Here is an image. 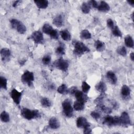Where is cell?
Masks as SVG:
<instances>
[{"mask_svg": "<svg viewBox=\"0 0 134 134\" xmlns=\"http://www.w3.org/2000/svg\"><path fill=\"white\" fill-rule=\"evenodd\" d=\"M74 46L73 53L75 55L81 56L85 53L90 51V49L82 42L80 41H74L73 42Z\"/></svg>", "mask_w": 134, "mask_h": 134, "instance_id": "obj_1", "label": "cell"}, {"mask_svg": "<svg viewBox=\"0 0 134 134\" xmlns=\"http://www.w3.org/2000/svg\"><path fill=\"white\" fill-rule=\"evenodd\" d=\"M21 115L24 118L29 120L41 117L40 113L38 110H30L27 108H24L21 109Z\"/></svg>", "mask_w": 134, "mask_h": 134, "instance_id": "obj_2", "label": "cell"}, {"mask_svg": "<svg viewBox=\"0 0 134 134\" xmlns=\"http://www.w3.org/2000/svg\"><path fill=\"white\" fill-rule=\"evenodd\" d=\"M10 23L12 27L16 30L19 34H24L26 32V27L21 21L16 19H12L10 20Z\"/></svg>", "mask_w": 134, "mask_h": 134, "instance_id": "obj_3", "label": "cell"}, {"mask_svg": "<svg viewBox=\"0 0 134 134\" xmlns=\"http://www.w3.org/2000/svg\"><path fill=\"white\" fill-rule=\"evenodd\" d=\"M63 113L67 117H71L73 116V109L71 106V102L69 99H66L64 100L62 104Z\"/></svg>", "mask_w": 134, "mask_h": 134, "instance_id": "obj_4", "label": "cell"}, {"mask_svg": "<svg viewBox=\"0 0 134 134\" xmlns=\"http://www.w3.org/2000/svg\"><path fill=\"white\" fill-rule=\"evenodd\" d=\"M103 124H106L108 126H114L120 125V118L118 116H111L107 115L104 117Z\"/></svg>", "mask_w": 134, "mask_h": 134, "instance_id": "obj_5", "label": "cell"}, {"mask_svg": "<svg viewBox=\"0 0 134 134\" xmlns=\"http://www.w3.org/2000/svg\"><path fill=\"white\" fill-rule=\"evenodd\" d=\"M53 65L58 69L63 72H66L68 69L69 63L67 60L60 58L54 62Z\"/></svg>", "mask_w": 134, "mask_h": 134, "instance_id": "obj_6", "label": "cell"}, {"mask_svg": "<svg viewBox=\"0 0 134 134\" xmlns=\"http://www.w3.org/2000/svg\"><path fill=\"white\" fill-rule=\"evenodd\" d=\"M21 79L24 83L27 84L29 86H31L32 82L34 81V73L30 71H26L22 75Z\"/></svg>", "mask_w": 134, "mask_h": 134, "instance_id": "obj_7", "label": "cell"}, {"mask_svg": "<svg viewBox=\"0 0 134 134\" xmlns=\"http://www.w3.org/2000/svg\"><path fill=\"white\" fill-rule=\"evenodd\" d=\"M119 118H120V125L124 127H127L131 125L130 117L127 112L126 111L122 112L120 117H119Z\"/></svg>", "mask_w": 134, "mask_h": 134, "instance_id": "obj_8", "label": "cell"}, {"mask_svg": "<svg viewBox=\"0 0 134 134\" xmlns=\"http://www.w3.org/2000/svg\"><path fill=\"white\" fill-rule=\"evenodd\" d=\"M31 38L33 41L37 44H41L44 41L43 34L40 31H35L32 32Z\"/></svg>", "mask_w": 134, "mask_h": 134, "instance_id": "obj_9", "label": "cell"}, {"mask_svg": "<svg viewBox=\"0 0 134 134\" xmlns=\"http://www.w3.org/2000/svg\"><path fill=\"white\" fill-rule=\"evenodd\" d=\"M76 126L78 128L84 129L90 128V124L84 117H79L76 120Z\"/></svg>", "mask_w": 134, "mask_h": 134, "instance_id": "obj_10", "label": "cell"}, {"mask_svg": "<svg viewBox=\"0 0 134 134\" xmlns=\"http://www.w3.org/2000/svg\"><path fill=\"white\" fill-rule=\"evenodd\" d=\"M10 94L14 103L17 105L19 104L22 96V93L18 92L17 90L14 88L12 90Z\"/></svg>", "mask_w": 134, "mask_h": 134, "instance_id": "obj_11", "label": "cell"}, {"mask_svg": "<svg viewBox=\"0 0 134 134\" xmlns=\"http://www.w3.org/2000/svg\"><path fill=\"white\" fill-rule=\"evenodd\" d=\"M1 57L2 58V60L4 62H8L9 59L11 55V52L9 49L5 48L1 49Z\"/></svg>", "mask_w": 134, "mask_h": 134, "instance_id": "obj_12", "label": "cell"}, {"mask_svg": "<svg viewBox=\"0 0 134 134\" xmlns=\"http://www.w3.org/2000/svg\"><path fill=\"white\" fill-rule=\"evenodd\" d=\"M74 95L75 98H76V100L83 102L84 103H85L87 101L88 98L87 95L85 94L84 93H83V92L80 91L79 90H77Z\"/></svg>", "mask_w": 134, "mask_h": 134, "instance_id": "obj_13", "label": "cell"}, {"mask_svg": "<svg viewBox=\"0 0 134 134\" xmlns=\"http://www.w3.org/2000/svg\"><path fill=\"white\" fill-rule=\"evenodd\" d=\"M48 124L49 127L52 129H57L60 127V122L55 117H52L49 119Z\"/></svg>", "mask_w": 134, "mask_h": 134, "instance_id": "obj_14", "label": "cell"}, {"mask_svg": "<svg viewBox=\"0 0 134 134\" xmlns=\"http://www.w3.org/2000/svg\"><path fill=\"white\" fill-rule=\"evenodd\" d=\"M106 77L108 81L111 84H115L117 83V79L115 74L113 72L111 71H108L106 73Z\"/></svg>", "mask_w": 134, "mask_h": 134, "instance_id": "obj_15", "label": "cell"}, {"mask_svg": "<svg viewBox=\"0 0 134 134\" xmlns=\"http://www.w3.org/2000/svg\"><path fill=\"white\" fill-rule=\"evenodd\" d=\"M53 24L57 27H61L63 25V17L62 15L56 16L53 20Z\"/></svg>", "mask_w": 134, "mask_h": 134, "instance_id": "obj_16", "label": "cell"}, {"mask_svg": "<svg viewBox=\"0 0 134 134\" xmlns=\"http://www.w3.org/2000/svg\"><path fill=\"white\" fill-rule=\"evenodd\" d=\"M97 8L100 12H107L110 9V6L106 2L101 1Z\"/></svg>", "mask_w": 134, "mask_h": 134, "instance_id": "obj_17", "label": "cell"}, {"mask_svg": "<svg viewBox=\"0 0 134 134\" xmlns=\"http://www.w3.org/2000/svg\"><path fill=\"white\" fill-rule=\"evenodd\" d=\"M34 3L36 4V6L40 9L46 8L49 4L48 1L47 0H36L34 1Z\"/></svg>", "mask_w": 134, "mask_h": 134, "instance_id": "obj_18", "label": "cell"}, {"mask_svg": "<svg viewBox=\"0 0 134 134\" xmlns=\"http://www.w3.org/2000/svg\"><path fill=\"white\" fill-rule=\"evenodd\" d=\"M130 89L128 86L124 85L121 88V94L124 98L128 97L130 95Z\"/></svg>", "mask_w": 134, "mask_h": 134, "instance_id": "obj_19", "label": "cell"}, {"mask_svg": "<svg viewBox=\"0 0 134 134\" xmlns=\"http://www.w3.org/2000/svg\"><path fill=\"white\" fill-rule=\"evenodd\" d=\"M95 88L97 91L101 93L102 94H103L106 92L107 90V86L104 82L100 81L95 85Z\"/></svg>", "mask_w": 134, "mask_h": 134, "instance_id": "obj_20", "label": "cell"}, {"mask_svg": "<svg viewBox=\"0 0 134 134\" xmlns=\"http://www.w3.org/2000/svg\"><path fill=\"white\" fill-rule=\"evenodd\" d=\"M60 34L61 36V38L64 41H68L71 40V36L70 32L67 29H65V30L60 31Z\"/></svg>", "mask_w": 134, "mask_h": 134, "instance_id": "obj_21", "label": "cell"}, {"mask_svg": "<svg viewBox=\"0 0 134 134\" xmlns=\"http://www.w3.org/2000/svg\"><path fill=\"white\" fill-rule=\"evenodd\" d=\"M94 47L97 51L101 52V51H103L105 49V44L103 42L101 41L100 40H97L95 41Z\"/></svg>", "mask_w": 134, "mask_h": 134, "instance_id": "obj_22", "label": "cell"}, {"mask_svg": "<svg viewBox=\"0 0 134 134\" xmlns=\"http://www.w3.org/2000/svg\"><path fill=\"white\" fill-rule=\"evenodd\" d=\"M84 104H85L84 102L76 100L74 103V105H73L74 109L76 111L82 110L84 108Z\"/></svg>", "mask_w": 134, "mask_h": 134, "instance_id": "obj_23", "label": "cell"}, {"mask_svg": "<svg viewBox=\"0 0 134 134\" xmlns=\"http://www.w3.org/2000/svg\"><path fill=\"white\" fill-rule=\"evenodd\" d=\"M53 30H54V29L52 28V27L48 24H44L42 27L43 32L49 36L52 34Z\"/></svg>", "mask_w": 134, "mask_h": 134, "instance_id": "obj_24", "label": "cell"}, {"mask_svg": "<svg viewBox=\"0 0 134 134\" xmlns=\"http://www.w3.org/2000/svg\"><path fill=\"white\" fill-rule=\"evenodd\" d=\"M125 43L126 46L129 48H133V40L132 38L130 35H127L125 37L124 39Z\"/></svg>", "mask_w": 134, "mask_h": 134, "instance_id": "obj_25", "label": "cell"}, {"mask_svg": "<svg viewBox=\"0 0 134 134\" xmlns=\"http://www.w3.org/2000/svg\"><path fill=\"white\" fill-rule=\"evenodd\" d=\"M80 37L83 39H90L91 38V34L88 30L84 29L81 32Z\"/></svg>", "mask_w": 134, "mask_h": 134, "instance_id": "obj_26", "label": "cell"}, {"mask_svg": "<svg viewBox=\"0 0 134 134\" xmlns=\"http://www.w3.org/2000/svg\"><path fill=\"white\" fill-rule=\"evenodd\" d=\"M41 105L44 108H48L51 106V102L49 98L47 97H43L41 99Z\"/></svg>", "mask_w": 134, "mask_h": 134, "instance_id": "obj_27", "label": "cell"}, {"mask_svg": "<svg viewBox=\"0 0 134 134\" xmlns=\"http://www.w3.org/2000/svg\"><path fill=\"white\" fill-rule=\"evenodd\" d=\"M0 118L2 121L4 122H9L10 120V117L8 113L5 111H3L2 112L0 115Z\"/></svg>", "mask_w": 134, "mask_h": 134, "instance_id": "obj_28", "label": "cell"}, {"mask_svg": "<svg viewBox=\"0 0 134 134\" xmlns=\"http://www.w3.org/2000/svg\"><path fill=\"white\" fill-rule=\"evenodd\" d=\"M81 9L83 13L84 14H88L90 13L91 10V6L88 3L84 2L82 4Z\"/></svg>", "mask_w": 134, "mask_h": 134, "instance_id": "obj_29", "label": "cell"}, {"mask_svg": "<svg viewBox=\"0 0 134 134\" xmlns=\"http://www.w3.org/2000/svg\"><path fill=\"white\" fill-rule=\"evenodd\" d=\"M57 92L61 94H66L68 93V89L66 85L64 84H62L57 89Z\"/></svg>", "mask_w": 134, "mask_h": 134, "instance_id": "obj_30", "label": "cell"}, {"mask_svg": "<svg viewBox=\"0 0 134 134\" xmlns=\"http://www.w3.org/2000/svg\"><path fill=\"white\" fill-rule=\"evenodd\" d=\"M111 30L112 31V34L114 36L117 37H122L121 32L117 26H115Z\"/></svg>", "mask_w": 134, "mask_h": 134, "instance_id": "obj_31", "label": "cell"}, {"mask_svg": "<svg viewBox=\"0 0 134 134\" xmlns=\"http://www.w3.org/2000/svg\"><path fill=\"white\" fill-rule=\"evenodd\" d=\"M55 52L58 55H63L65 54V47L63 43H60V45L57 48Z\"/></svg>", "mask_w": 134, "mask_h": 134, "instance_id": "obj_32", "label": "cell"}, {"mask_svg": "<svg viewBox=\"0 0 134 134\" xmlns=\"http://www.w3.org/2000/svg\"><path fill=\"white\" fill-rule=\"evenodd\" d=\"M117 52L119 55L123 57H125L127 54L126 49L124 46H120L118 47L117 49Z\"/></svg>", "mask_w": 134, "mask_h": 134, "instance_id": "obj_33", "label": "cell"}, {"mask_svg": "<svg viewBox=\"0 0 134 134\" xmlns=\"http://www.w3.org/2000/svg\"><path fill=\"white\" fill-rule=\"evenodd\" d=\"M7 79L4 77L1 76L0 77L1 87L4 90H7Z\"/></svg>", "mask_w": 134, "mask_h": 134, "instance_id": "obj_34", "label": "cell"}, {"mask_svg": "<svg viewBox=\"0 0 134 134\" xmlns=\"http://www.w3.org/2000/svg\"><path fill=\"white\" fill-rule=\"evenodd\" d=\"M90 88H91L90 85L88 83H87L86 82L84 81L82 82V91L83 93H87L89 91V90H90Z\"/></svg>", "mask_w": 134, "mask_h": 134, "instance_id": "obj_35", "label": "cell"}, {"mask_svg": "<svg viewBox=\"0 0 134 134\" xmlns=\"http://www.w3.org/2000/svg\"><path fill=\"white\" fill-rule=\"evenodd\" d=\"M101 109V110L104 113H106V114H110L111 112H112V110L111 108L104 105L103 104L100 105V106H99Z\"/></svg>", "mask_w": 134, "mask_h": 134, "instance_id": "obj_36", "label": "cell"}, {"mask_svg": "<svg viewBox=\"0 0 134 134\" xmlns=\"http://www.w3.org/2000/svg\"><path fill=\"white\" fill-rule=\"evenodd\" d=\"M51 57L49 55H44L43 58L42 59V62L43 64L48 65L51 62Z\"/></svg>", "mask_w": 134, "mask_h": 134, "instance_id": "obj_37", "label": "cell"}, {"mask_svg": "<svg viewBox=\"0 0 134 134\" xmlns=\"http://www.w3.org/2000/svg\"><path fill=\"white\" fill-rule=\"evenodd\" d=\"M103 94H102L101 96H99L98 97H97L95 100V103L98 106H100V105H103Z\"/></svg>", "mask_w": 134, "mask_h": 134, "instance_id": "obj_38", "label": "cell"}, {"mask_svg": "<svg viewBox=\"0 0 134 134\" xmlns=\"http://www.w3.org/2000/svg\"><path fill=\"white\" fill-rule=\"evenodd\" d=\"M91 116L92 117H93L95 120H98L100 117V115L99 113L93 111L91 113Z\"/></svg>", "mask_w": 134, "mask_h": 134, "instance_id": "obj_39", "label": "cell"}, {"mask_svg": "<svg viewBox=\"0 0 134 134\" xmlns=\"http://www.w3.org/2000/svg\"><path fill=\"white\" fill-rule=\"evenodd\" d=\"M107 26L108 28H110L111 29L115 26L114 23L111 19L109 18L107 20Z\"/></svg>", "mask_w": 134, "mask_h": 134, "instance_id": "obj_40", "label": "cell"}, {"mask_svg": "<svg viewBox=\"0 0 134 134\" xmlns=\"http://www.w3.org/2000/svg\"><path fill=\"white\" fill-rule=\"evenodd\" d=\"M88 3L90 4V5L91 6H92L94 8H97L98 6V4L97 2L95 1H94V0H92V1H90L88 2Z\"/></svg>", "mask_w": 134, "mask_h": 134, "instance_id": "obj_41", "label": "cell"}, {"mask_svg": "<svg viewBox=\"0 0 134 134\" xmlns=\"http://www.w3.org/2000/svg\"><path fill=\"white\" fill-rule=\"evenodd\" d=\"M77 88L75 86H72L70 87L69 89H68V93H69L71 95H74L75 92L77 91Z\"/></svg>", "mask_w": 134, "mask_h": 134, "instance_id": "obj_42", "label": "cell"}, {"mask_svg": "<svg viewBox=\"0 0 134 134\" xmlns=\"http://www.w3.org/2000/svg\"><path fill=\"white\" fill-rule=\"evenodd\" d=\"M91 132H92V131H91V129L90 128L85 129H84V131H83L84 133H91Z\"/></svg>", "mask_w": 134, "mask_h": 134, "instance_id": "obj_43", "label": "cell"}, {"mask_svg": "<svg viewBox=\"0 0 134 134\" xmlns=\"http://www.w3.org/2000/svg\"><path fill=\"white\" fill-rule=\"evenodd\" d=\"M127 2L131 6H132V7L134 6V1H127Z\"/></svg>", "mask_w": 134, "mask_h": 134, "instance_id": "obj_44", "label": "cell"}, {"mask_svg": "<svg viewBox=\"0 0 134 134\" xmlns=\"http://www.w3.org/2000/svg\"><path fill=\"white\" fill-rule=\"evenodd\" d=\"M19 2H20L19 1H15V2L13 3V6L14 7H16L17 6V5H18V3H19Z\"/></svg>", "mask_w": 134, "mask_h": 134, "instance_id": "obj_45", "label": "cell"}, {"mask_svg": "<svg viewBox=\"0 0 134 134\" xmlns=\"http://www.w3.org/2000/svg\"><path fill=\"white\" fill-rule=\"evenodd\" d=\"M130 59L131 60L133 61L134 60V53L133 52H131L130 54Z\"/></svg>", "mask_w": 134, "mask_h": 134, "instance_id": "obj_46", "label": "cell"}, {"mask_svg": "<svg viewBox=\"0 0 134 134\" xmlns=\"http://www.w3.org/2000/svg\"><path fill=\"white\" fill-rule=\"evenodd\" d=\"M131 19H132V20L133 21V12H132V14L131 15Z\"/></svg>", "mask_w": 134, "mask_h": 134, "instance_id": "obj_47", "label": "cell"}]
</instances>
